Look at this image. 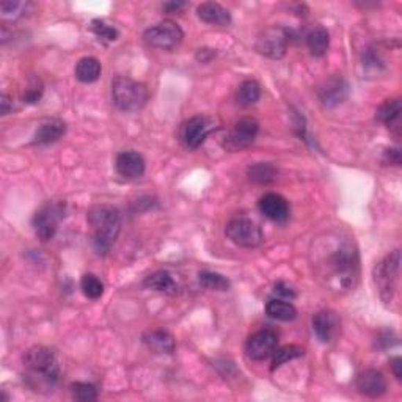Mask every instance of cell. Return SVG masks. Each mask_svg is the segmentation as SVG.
Masks as SVG:
<instances>
[{
	"label": "cell",
	"instance_id": "cell-1",
	"mask_svg": "<svg viewBox=\"0 0 402 402\" xmlns=\"http://www.w3.org/2000/svg\"><path fill=\"white\" fill-rule=\"evenodd\" d=\"M322 275L335 290H351L358 278V251L351 241L340 239L322 258Z\"/></svg>",
	"mask_w": 402,
	"mask_h": 402
},
{
	"label": "cell",
	"instance_id": "cell-2",
	"mask_svg": "<svg viewBox=\"0 0 402 402\" xmlns=\"http://www.w3.org/2000/svg\"><path fill=\"white\" fill-rule=\"evenodd\" d=\"M62 369L56 352L49 347L35 346L24 357V380L35 393L49 394L57 388Z\"/></svg>",
	"mask_w": 402,
	"mask_h": 402
},
{
	"label": "cell",
	"instance_id": "cell-3",
	"mask_svg": "<svg viewBox=\"0 0 402 402\" xmlns=\"http://www.w3.org/2000/svg\"><path fill=\"white\" fill-rule=\"evenodd\" d=\"M88 225L92 230V244L98 255H107L122 230V215L109 205H96L88 211Z\"/></svg>",
	"mask_w": 402,
	"mask_h": 402
},
{
	"label": "cell",
	"instance_id": "cell-4",
	"mask_svg": "<svg viewBox=\"0 0 402 402\" xmlns=\"http://www.w3.org/2000/svg\"><path fill=\"white\" fill-rule=\"evenodd\" d=\"M149 98L148 88L143 83L129 77L118 76L112 82V101L122 112H139L146 106Z\"/></svg>",
	"mask_w": 402,
	"mask_h": 402
},
{
	"label": "cell",
	"instance_id": "cell-5",
	"mask_svg": "<svg viewBox=\"0 0 402 402\" xmlns=\"http://www.w3.org/2000/svg\"><path fill=\"white\" fill-rule=\"evenodd\" d=\"M399 267H401V251L394 250L393 253L387 255L377 264L374 269V283L379 290L383 303H390L398 290L399 281Z\"/></svg>",
	"mask_w": 402,
	"mask_h": 402
},
{
	"label": "cell",
	"instance_id": "cell-6",
	"mask_svg": "<svg viewBox=\"0 0 402 402\" xmlns=\"http://www.w3.org/2000/svg\"><path fill=\"white\" fill-rule=\"evenodd\" d=\"M66 203L65 201H47L35 212L32 219L33 231L40 241L47 242L53 239L58 230L60 221L65 219Z\"/></svg>",
	"mask_w": 402,
	"mask_h": 402
},
{
	"label": "cell",
	"instance_id": "cell-7",
	"mask_svg": "<svg viewBox=\"0 0 402 402\" xmlns=\"http://www.w3.org/2000/svg\"><path fill=\"white\" fill-rule=\"evenodd\" d=\"M225 234L233 244L244 249H256L264 242L260 226L249 217H234L225 226Z\"/></svg>",
	"mask_w": 402,
	"mask_h": 402
},
{
	"label": "cell",
	"instance_id": "cell-8",
	"mask_svg": "<svg viewBox=\"0 0 402 402\" xmlns=\"http://www.w3.org/2000/svg\"><path fill=\"white\" fill-rule=\"evenodd\" d=\"M146 44L160 51H173L181 44L184 38L183 28L173 21H162L149 27L143 33Z\"/></svg>",
	"mask_w": 402,
	"mask_h": 402
},
{
	"label": "cell",
	"instance_id": "cell-9",
	"mask_svg": "<svg viewBox=\"0 0 402 402\" xmlns=\"http://www.w3.org/2000/svg\"><path fill=\"white\" fill-rule=\"evenodd\" d=\"M258 132H260V123L255 118H241L225 135L224 148L228 151H241L255 142Z\"/></svg>",
	"mask_w": 402,
	"mask_h": 402
},
{
	"label": "cell",
	"instance_id": "cell-10",
	"mask_svg": "<svg viewBox=\"0 0 402 402\" xmlns=\"http://www.w3.org/2000/svg\"><path fill=\"white\" fill-rule=\"evenodd\" d=\"M287 43H290V33L285 28L271 27L266 28L256 40V51L261 56L269 58H283Z\"/></svg>",
	"mask_w": 402,
	"mask_h": 402
},
{
	"label": "cell",
	"instance_id": "cell-11",
	"mask_svg": "<svg viewBox=\"0 0 402 402\" xmlns=\"http://www.w3.org/2000/svg\"><path fill=\"white\" fill-rule=\"evenodd\" d=\"M278 344V335L272 328H262L251 335L245 344V352L250 360L262 362V360L274 355Z\"/></svg>",
	"mask_w": 402,
	"mask_h": 402
},
{
	"label": "cell",
	"instance_id": "cell-12",
	"mask_svg": "<svg viewBox=\"0 0 402 402\" xmlns=\"http://www.w3.org/2000/svg\"><path fill=\"white\" fill-rule=\"evenodd\" d=\"M215 131L214 119L208 117H194L183 126V142L185 148L196 149L205 143L206 137Z\"/></svg>",
	"mask_w": 402,
	"mask_h": 402
},
{
	"label": "cell",
	"instance_id": "cell-13",
	"mask_svg": "<svg viewBox=\"0 0 402 402\" xmlns=\"http://www.w3.org/2000/svg\"><path fill=\"white\" fill-rule=\"evenodd\" d=\"M258 208L264 217L277 221V224H283L290 217V203L285 196L274 194V192L262 195L258 201Z\"/></svg>",
	"mask_w": 402,
	"mask_h": 402
},
{
	"label": "cell",
	"instance_id": "cell-14",
	"mask_svg": "<svg viewBox=\"0 0 402 402\" xmlns=\"http://www.w3.org/2000/svg\"><path fill=\"white\" fill-rule=\"evenodd\" d=\"M340 317L332 310H322L313 317V330L321 343H332L340 332Z\"/></svg>",
	"mask_w": 402,
	"mask_h": 402
},
{
	"label": "cell",
	"instance_id": "cell-15",
	"mask_svg": "<svg viewBox=\"0 0 402 402\" xmlns=\"http://www.w3.org/2000/svg\"><path fill=\"white\" fill-rule=\"evenodd\" d=\"M145 167V159L137 151H123L115 159V169L118 175L126 179H137L143 176Z\"/></svg>",
	"mask_w": 402,
	"mask_h": 402
},
{
	"label": "cell",
	"instance_id": "cell-16",
	"mask_svg": "<svg viewBox=\"0 0 402 402\" xmlns=\"http://www.w3.org/2000/svg\"><path fill=\"white\" fill-rule=\"evenodd\" d=\"M357 390L368 398H380L387 392V380L382 373L376 369H365L357 376Z\"/></svg>",
	"mask_w": 402,
	"mask_h": 402
},
{
	"label": "cell",
	"instance_id": "cell-17",
	"mask_svg": "<svg viewBox=\"0 0 402 402\" xmlns=\"http://www.w3.org/2000/svg\"><path fill=\"white\" fill-rule=\"evenodd\" d=\"M349 94V85L343 77H333L319 88V99L326 107H335L343 103Z\"/></svg>",
	"mask_w": 402,
	"mask_h": 402
},
{
	"label": "cell",
	"instance_id": "cell-18",
	"mask_svg": "<svg viewBox=\"0 0 402 402\" xmlns=\"http://www.w3.org/2000/svg\"><path fill=\"white\" fill-rule=\"evenodd\" d=\"M66 132L65 122L58 118H51L41 123L33 135V145H51L62 139Z\"/></svg>",
	"mask_w": 402,
	"mask_h": 402
},
{
	"label": "cell",
	"instance_id": "cell-19",
	"mask_svg": "<svg viewBox=\"0 0 402 402\" xmlns=\"http://www.w3.org/2000/svg\"><path fill=\"white\" fill-rule=\"evenodd\" d=\"M196 15L200 19L209 26L226 27L231 24V13L217 2H205L198 5Z\"/></svg>",
	"mask_w": 402,
	"mask_h": 402
},
{
	"label": "cell",
	"instance_id": "cell-20",
	"mask_svg": "<svg viewBox=\"0 0 402 402\" xmlns=\"http://www.w3.org/2000/svg\"><path fill=\"white\" fill-rule=\"evenodd\" d=\"M143 344L154 353H173L175 352V340L165 330H149L143 333Z\"/></svg>",
	"mask_w": 402,
	"mask_h": 402
},
{
	"label": "cell",
	"instance_id": "cell-21",
	"mask_svg": "<svg viewBox=\"0 0 402 402\" xmlns=\"http://www.w3.org/2000/svg\"><path fill=\"white\" fill-rule=\"evenodd\" d=\"M266 313L269 317L277 321L290 322L297 317V310L291 302L285 299H271L266 305Z\"/></svg>",
	"mask_w": 402,
	"mask_h": 402
},
{
	"label": "cell",
	"instance_id": "cell-22",
	"mask_svg": "<svg viewBox=\"0 0 402 402\" xmlns=\"http://www.w3.org/2000/svg\"><path fill=\"white\" fill-rule=\"evenodd\" d=\"M101 63L94 57H83L76 65V77L82 83H93L99 79L101 76Z\"/></svg>",
	"mask_w": 402,
	"mask_h": 402
},
{
	"label": "cell",
	"instance_id": "cell-23",
	"mask_svg": "<svg viewBox=\"0 0 402 402\" xmlns=\"http://www.w3.org/2000/svg\"><path fill=\"white\" fill-rule=\"evenodd\" d=\"M307 46L313 57H324L328 51L330 46V35L328 30L322 26L315 27L307 35Z\"/></svg>",
	"mask_w": 402,
	"mask_h": 402
},
{
	"label": "cell",
	"instance_id": "cell-24",
	"mask_svg": "<svg viewBox=\"0 0 402 402\" xmlns=\"http://www.w3.org/2000/svg\"><path fill=\"white\" fill-rule=\"evenodd\" d=\"M143 286L148 287V290L158 291V292H165V294H175L178 290L176 281L173 280L171 275L167 271H158L149 275L143 281Z\"/></svg>",
	"mask_w": 402,
	"mask_h": 402
},
{
	"label": "cell",
	"instance_id": "cell-25",
	"mask_svg": "<svg viewBox=\"0 0 402 402\" xmlns=\"http://www.w3.org/2000/svg\"><path fill=\"white\" fill-rule=\"evenodd\" d=\"M247 175L250 178V181H253L256 184H269L274 183L275 179L278 178V170L277 167L269 164V162H260V164L249 167Z\"/></svg>",
	"mask_w": 402,
	"mask_h": 402
},
{
	"label": "cell",
	"instance_id": "cell-26",
	"mask_svg": "<svg viewBox=\"0 0 402 402\" xmlns=\"http://www.w3.org/2000/svg\"><path fill=\"white\" fill-rule=\"evenodd\" d=\"M261 98V87L256 81H245L237 88L236 101L239 106L250 107L256 104Z\"/></svg>",
	"mask_w": 402,
	"mask_h": 402
},
{
	"label": "cell",
	"instance_id": "cell-27",
	"mask_svg": "<svg viewBox=\"0 0 402 402\" xmlns=\"http://www.w3.org/2000/svg\"><path fill=\"white\" fill-rule=\"evenodd\" d=\"M402 112L401 99H387L385 103L380 104L379 109L376 112V118L385 126H393L398 122Z\"/></svg>",
	"mask_w": 402,
	"mask_h": 402
},
{
	"label": "cell",
	"instance_id": "cell-28",
	"mask_svg": "<svg viewBox=\"0 0 402 402\" xmlns=\"http://www.w3.org/2000/svg\"><path fill=\"white\" fill-rule=\"evenodd\" d=\"M198 281H200V285L205 287V290L209 291H228L231 286L230 280L226 277L211 271L200 272V275H198Z\"/></svg>",
	"mask_w": 402,
	"mask_h": 402
},
{
	"label": "cell",
	"instance_id": "cell-29",
	"mask_svg": "<svg viewBox=\"0 0 402 402\" xmlns=\"http://www.w3.org/2000/svg\"><path fill=\"white\" fill-rule=\"evenodd\" d=\"M305 353V349L302 346H297V344H290V346H285L278 349L277 352H274V358H272V366L271 369L275 371L280 366H283L285 363L291 362V360H296L300 358Z\"/></svg>",
	"mask_w": 402,
	"mask_h": 402
},
{
	"label": "cell",
	"instance_id": "cell-30",
	"mask_svg": "<svg viewBox=\"0 0 402 402\" xmlns=\"http://www.w3.org/2000/svg\"><path fill=\"white\" fill-rule=\"evenodd\" d=\"M81 290L85 297L98 300L104 294V283L93 274H85L81 280Z\"/></svg>",
	"mask_w": 402,
	"mask_h": 402
},
{
	"label": "cell",
	"instance_id": "cell-31",
	"mask_svg": "<svg viewBox=\"0 0 402 402\" xmlns=\"http://www.w3.org/2000/svg\"><path fill=\"white\" fill-rule=\"evenodd\" d=\"M71 396L73 399L79 401V402H93L98 399V390H96L94 385L87 382H74L71 383Z\"/></svg>",
	"mask_w": 402,
	"mask_h": 402
},
{
	"label": "cell",
	"instance_id": "cell-32",
	"mask_svg": "<svg viewBox=\"0 0 402 402\" xmlns=\"http://www.w3.org/2000/svg\"><path fill=\"white\" fill-rule=\"evenodd\" d=\"M90 28H92V32L96 35V37H98L99 40L106 41V43L117 41L119 37L118 30L115 27L110 26V24L104 22V21H101V19H94L92 22V26H90Z\"/></svg>",
	"mask_w": 402,
	"mask_h": 402
},
{
	"label": "cell",
	"instance_id": "cell-33",
	"mask_svg": "<svg viewBox=\"0 0 402 402\" xmlns=\"http://www.w3.org/2000/svg\"><path fill=\"white\" fill-rule=\"evenodd\" d=\"M27 8L26 2H17V0H3L0 3V11H2L3 19H16L22 15V10Z\"/></svg>",
	"mask_w": 402,
	"mask_h": 402
},
{
	"label": "cell",
	"instance_id": "cell-34",
	"mask_svg": "<svg viewBox=\"0 0 402 402\" xmlns=\"http://www.w3.org/2000/svg\"><path fill=\"white\" fill-rule=\"evenodd\" d=\"M41 96H43V85H41L40 82H35L33 85H30L26 90L22 99H24V103H27V104H37V103H40Z\"/></svg>",
	"mask_w": 402,
	"mask_h": 402
},
{
	"label": "cell",
	"instance_id": "cell-35",
	"mask_svg": "<svg viewBox=\"0 0 402 402\" xmlns=\"http://www.w3.org/2000/svg\"><path fill=\"white\" fill-rule=\"evenodd\" d=\"M363 65L366 66V68L377 69L379 66H382V58L374 49H368L363 53Z\"/></svg>",
	"mask_w": 402,
	"mask_h": 402
},
{
	"label": "cell",
	"instance_id": "cell-36",
	"mask_svg": "<svg viewBox=\"0 0 402 402\" xmlns=\"http://www.w3.org/2000/svg\"><path fill=\"white\" fill-rule=\"evenodd\" d=\"M274 292L277 294V296L280 299H285V300H292V299H296V291L292 290V287L290 285H286V283H278V285H275V290Z\"/></svg>",
	"mask_w": 402,
	"mask_h": 402
},
{
	"label": "cell",
	"instance_id": "cell-37",
	"mask_svg": "<svg viewBox=\"0 0 402 402\" xmlns=\"http://www.w3.org/2000/svg\"><path fill=\"white\" fill-rule=\"evenodd\" d=\"M383 162L387 165H399L401 164V151L399 148H390L383 153Z\"/></svg>",
	"mask_w": 402,
	"mask_h": 402
},
{
	"label": "cell",
	"instance_id": "cell-38",
	"mask_svg": "<svg viewBox=\"0 0 402 402\" xmlns=\"http://www.w3.org/2000/svg\"><path fill=\"white\" fill-rule=\"evenodd\" d=\"M390 365H392V369H393V374L398 380L402 379V358L401 357H393L390 360Z\"/></svg>",
	"mask_w": 402,
	"mask_h": 402
},
{
	"label": "cell",
	"instance_id": "cell-39",
	"mask_svg": "<svg viewBox=\"0 0 402 402\" xmlns=\"http://www.w3.org/2000/svg\"><path fill=\"white\" fill-rule=\"evenodd\" d=\"M0 106H2V115H8L10 110L13 109V103H11V98L8 94H2V98H0Z\"/></svg>",
	"mask_w": 402,
	"mask_h": 402
},
{
	"label": "cell",
	"instance_id": "cell-40",
	"mask_svg": "<svg viewBox=\"0 0 402 402\" xmlns=\"http://www.w3.org/2000/svg\"><path fill=\"white\" fill-rule=\"evenodd\" d=\"M184 7H185V2H165L164 5H162V10L171 15V13H175V11L184 8Z\"/></svg>",
	"mask_w": 402,
	"mask_h": 402
}]
</instances>
